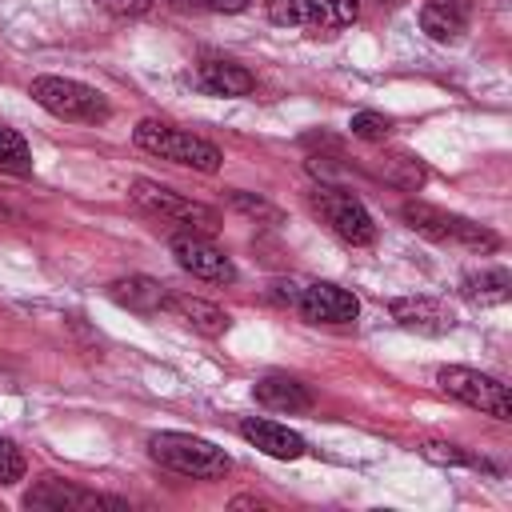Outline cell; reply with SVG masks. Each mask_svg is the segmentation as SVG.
Listing matches in <instances>:
<instances>
[{"mask_svg":"<svg viewBox=\"0 0 512 512\" xmlns=\"http://www.w3.org/2000/svg\"><path fill=\"white\" fill-rule=\"evenodd\" d=\"M148 452L156 464H164L180 476H192V480H216L232 468L224 448H216L212 440H200L192 432H152Z\"/></svg>","mask_w":512,"mask_h":512,"instance_id":"cell-1","label":"cell"},{"mask_svg":"<svg viewBox=\"0 0 512 512\" xmlns=\"http://www.w3.org/2000/svg\"><path fill=\"white\" fill-rule=\"evenodd\" d=\"M132 140L160 156V160H172V164H184V168H196V172H216L220 168V148L208 144L204 136H192L184 128H172V124H160V120H140L132 128Z\"/></svg>","mask_w":512,"mask_h":512,"instance_id":"cell-2","label":"cell"},{"mask_svg":"<svg viewBox=\"0 0 512 512\" xmlns=\"http://www.w3.org/2000/svg\"><path fill=\"white\" fill-rule=\"evenodd\" d=\"M28 96H32L44 112H52V116H60V120L100 124V120L112 116L108 100H104L96 88H88V84H80V80H68V76H36V80L28 84Z\"/></svg>","mask_w":512,"mask_h":512,"instance_id":"cell-3","label":"cell"},{"mask_svg":"<svg viewBox=\"0 0 512 512\" xmlns=\"http://www.w3.org/2000/svg\"><path fill=\"white\" fill-rule=\"evenodd\" d=\"M128 196H132V204H140L144 212L164 216V220H172V224H184V228L196 232V236H212V232L220 228V216H216L208 204L188 200V196H180V192H172V188H164V184H156V180H136V184L128 188Z\"/></svg>","mask_w":512,"mask_h":512,"instance_id":"cell-4","label":"cell"},{"mask_svg":"<svg viewBox=\"0 0 512 512\" xmlns=\"http://www.w3.org/2000/svg\"><path fill=\"white\" fill-rule=\"evenodd\" d=\"M400 216H404L408 228H416L428 240H456V244H468V248H480V252H492L500 244L496 232H488V228H480V224H472L456 212H444L436 204H424V200H408L400 208Z\"/></svg>","mask_w":512,"mask_h":512,"instance_id":"cell-5","label":"cell"},{"mask_svg":"<svg viewBox=\"0 0 512 512\" xmlns=\"http://www.w3.org/2000/svg\"><path fill=\"white\" fill-rule=\"evenodd\" d=\"M308 200H312V208L324 216V224H328L344 244L368 248V244L376 240V224H372L368 208H364L352 192L332 188V184H320V188H312V192H308Z\"/></svg>","mask_w":512,"mask_h":512,"instance_id":"cell-6","label":"cell"},{"mask_svg":"<svg viewBox=\"0 0 512 512\" xmlns=\"http://www.w3.org/2000/svg\"><path fill=\"white\" fill-rule=\"evenodd\" d=\"M436 384L456 396L460 404L468 408H480L484 416H496V420H512V400H508V388L476 368H464V364H448L436 372Z\"/></svg>","mask_w":512,"mask_h":512,"instance_id":"cell-7","label":"cell"},{"mask_svg":"<svg viewBox=\"0 0 512 512\" xmlns=\"http://www.w3.org/2000/svg\"><path fill=\"white\" fill-rule=\"evenodd\" d=\"M356 0H268V20L280 28H308V32H336L356 24Z\"/></svg>","mask_w":512,"mask_h":512,"instance_id":"cell-8","label":"cell"},{"mask_svg":"<svg viewBox=\"0 0 512 512\" xmlns=\"http://www.w3.org/2000/svg\"><path fill=\"white\" fill-rule=\"evenodd\" d=\"M172 256L184 272L208 280V284H232L236 280V264L228 260L224 248H216L208 236H196V232H184V236H172Z\"/></svg>","mask_w":512,"mask_h":512,"instance_id":"cell-9","label":"cell"},{"mask_svg":"<svg viewBox=\"0 0 512 512\" xmlns=\"http://www.w3.org/2000/svg\"><path fill=\"white\" fill-rule=\"evenodd\" d=\"M296 312L304 320H312V324H348V320L360 316V300L340 284L316 280V284H300Z\"/></svg>","mask_w":512,"mask_h":512,"instance_id":"cell-10","label":"cell"},{"mask_svg":"<svg viewBox=\"0 0 512 512\" xmlns=\"http://www.w3.org/2000/svg\"><path fill=\"white\" fill-rule=\"evenodd\" d=\"M24 504L28 508H44V512H84V508H104V504H120V500H108V496H96L88 488H76L68 480H40L24 492Z\"/></svg>","mask_w":512,"mask_h":512,"instance_id":"cell-11","label":"cell"},{"mask_svg":"<svg viewBox=\"0 0 512 512\" xmlns=\"http://www.w3.org/2000/svg\"><path fill=\"white\" fill-rule=\"evenodd\" d=\"M240 436H244L252 448H260L264 456H276V460H296V456L308 452V444H304L300 432H292L288 424L264 420V416H248V420H240Z\"/></svg>","mask_w":512,"mask_h":512,"instance_id":"cell-12","label":"cell"},{"mask_svg":"<svg viewBox=\"0 0 512 512\" xmlns=\"http://www.w3.org/2000/svg\"><path fill=\"white\" fill-rule=\"evenodd\" d=\"M392 320L420 336H444L452 332V312L432 296H400L392 300Z\"/></svg>","mask_w":512,"mask_h":512,"instance_id":"cell-13","label":"cell"},{"mask_svg":"<svg viewBox=\"0 0 512 512\" xmlns=\"http://www.w3.org/2000/svg\"><path fill=\"white\" fill-rule=\"evenodd\" d=\"M468 20H472V0H424L420 8V28L440 44L460 40L468 32Z\"/></svg>","mask_w":512,"mask_h":512,"instance_id":"cell-14","label":"cell"},{"mask_svg":"<svg viewBox=\"0 0 512 512\" xmlns=\"http://www.w3.org/2000/svg\"><path fill=\"white\" fill-rule=\"evenodd\" d=\"M196 84L212 96H248L256 88V76L232 60H200L196 64Z\"/></svg>","mask_w":512,"mask_h":512,"instance_id":"cell-15","label":"cell"},{"mask_svg":"<svg viewBox=\"0 0 512 512\" xmlns=\"http://www.w3.org/2000/svg\"><path fill=\"white\" fill-rule=\"evenodd\" d=\"M168 312H176L188 328H196L200 336H224L228 332V324H232V316L224 312V308H216V304H208V300H200V296H172L168 292V304H164Z\"/></svg>","mask_w":512,"mask_h":512,"instance_id":"cell-16","label":"cell"},{"mask_svg":"<svg viewBox=\"0 0 512 512\" xmlns=\"http://www.w3.org/2000/svg\"><path fill=\"white\" fill-rule=\"evenodd\" d=\"M108 296L120 304V308H132V312H160L168 304V292L160 280L152 276H124V280H112L108 284Z\"/></svg>","mask_w":512,"mask_h":512,"instance_id":"cell-17","label":"cell"},{"mask_svg":"<svg viewBox=\"0 0 512 512\" xmlns=\"http://www.w3.org/2000/svg\"><path fill=\"white\" fill-rule=\"evenodd\" d=\"M256 400L276 412H308L312 408V392L296 376H280V372H272L256 384Z\"/></svg>","mask_w":512,"mask_h":512,"instance_id":"cell-18","label":"cell"},{"mask_svg":"<svg viewBox=\"0 0 512 512\" xmlns=\"http://www.w3.org/2000/svg\"><path fill=\"white\" fill-rule=\"evenodd\" d=\"M460 292L468 304L476 308H488V304H504L512 296V276L504 268H480V272H468L460 280Z\"/></svg>","mask_w":512,"mask_h":512,"instance_id":"cell-19","label":"cell"},{"mask_svg":"<svg viewBox=\"0 0 512 512\" xmlns=\"http://www.w3.org/2000/svg\"><path fill=\"white\" fill-rule=\"evenodd\" d=\"M0 172H12V176L32 172V152H28L24 136L12 128H0Z\"/></svg>","mask_w":512,"mask_h":512,"instance_id":"cell-20","label":"cell"},{"mask_svg":"<svg viewBox=\"0 0 512 512\" xmlns=\"http://www.w3.org/2000/svg\"><path fill=\"white\" fill-rule=\"evenodd\" d=\"M384 176L392 180V184H400V188H420L424 184V164L412 156V152H392L388 160H384Z\"/></svg>","mask_w":512,"mask_h":512,"instance_id":"cell-21","label":"cell"},{"mask_svg":"<svg viewBox=\"0 0 512 512\" xmlns=\"http://www.w3.org/2000/svg\"><path fill=\"white\" fill-rule=\"evenodd\" d=\"M348 128H352V136L380 144V140H388V132H392V120H388V116H380V112H356Z\"/></svg>","mask_w":512,"mask_h":512,"instance_id":"cell-22","label":"cell"},{"mask_svg":"<svg viewBox=\"0 0 512 512\" xmlns=\"http://www.w3.org/2000/svg\"><path fill=\"white\" fill-rule=\"evenodd\" d=\"M232 200V208H240L244 216H252V220H264V224H280L284 216H280V208H272L268 200H260V196H248V192H232L228 196Z\"/></svg>","mask_w":512,"mask_h":512,"instance_id":"cell-23","label":"cell"},{"mask_svg":"<svg viewBox=\"0 0 512 512\" xmlns=\"http://www.w3.org/2000/svg\"><path fill=\"white\" fill-rule=\"evenodd\" d=\"M20 476H24V456H20V448H16L8 436H0V488L16 484Z\"/></svg>","mask_w":512,"mask_h":512,"instance_id":"cell-24","label":"cell"},{"mask_svg":"<svg viewBox=\"0 0 512 512\" xmlns=\"http://www.w3.org/2000/svg\"><path fill=\"white\" fill-rule=\"evenodd\" d=\"M420 452H424L428 460H436V464H476L464 448H456V444H440V440H424Z\"/></svg>","mask_w":512,"mask_h":512,"instance_id":"cell-25","label":"cell"},{"mask_svg":"<svg viewBox=\"0 0 512 512\" xmlns=\"http://www.w3.org/2000/svg\"><path fill=\"white\" fill-rule=\"evenodd\" d=\"M152 4H156V0H108V8H112L116 16H144Z\"/></svg>","mask_w":512,"mask_h":512,"instance_id":"cell-26","label":"cell"},{"mask_svg":"<svg viewBox=\"0 0 512 512\" xmlns=\"http://www.w3.org/2000/svg\"><path fill=\"white\" fill-rule=\"evenodd\" d=\"M252 0H200V8L208 12H244Z\"/></svg>","mask_w":512,"mask_h":512,"instance_id":"cell-27","label":"cell"},{"mask_svg":"<svg viewBox=\"0 0 512 512\" xmlns=\"http://www.w3.org/2000/svg\"><path fill=\"white\" fill-rule=\"evenodd\" d=\"M176 8H200V0H172Z\"/></svg>","mask_w":512,"mask_h":512,"instance_id":"cell-28","label":"cell"}]
</instances>
